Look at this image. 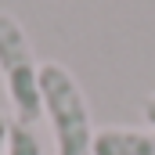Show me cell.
<instances>
[{"mask_svg": "<svg viewBox=\"0 0 155 155\" xmlns=\"http://www.w3.org/2000/svg\"><path fill=\"white\" fill-rule=\"evenodd\" d=\"M7 137H11V119L0 112V155H7Z\"/></svg>", "mask_w": 155, "mask_h": 155, "instance_id": "5b68a950", "label": "cell"}, {"mask_svg": "<svg viewBox=\"0 0 155 155\" xmlns=\"http://www.w3.org/2000/svg\"><path fill=\"white\" fill-rule=\"evenodd\" d=\"M94 155H155V126L152 130L105 126L94 134Z\"/></svg>", "mask_w": 155, "mask_h": 155, "instance_id": "3957f363", "label": "cell"}, {"mask_svg": "<svg viewBox=\"0 0 155 155\" xmlns=\"http://www.w3.org/2000/svg\"><path fill=\"white\" fill-rule=\"evenodd\" d=\"M7 155H43L36 130L25 126V123H15L11 119V137H7Z\"/></svg>", "mask_w": 155, "mask_h": 155, "instance_id": "277c9868", "label": "cell"}, {"mask_svg": "<svg viewBox=\"0 0 155 155\" xmlns=\"http://www.w3.org/2000/svg\"><path fill=\"white\" fill-rule=\"evenodd\" d=\"M40 97H43V112L51 119L54 130V148L58 155H94V123L87 97L79 90L76 76L58 65V61H43L40 65Z\"/></svg>", "mask_w": 155, "mask_h": 155, "instance_id": "6da1fadb", "label": "cell"}, {"mask_svg": "<svg viewBox=\"0 0 155 155\" xmlns=\"http://www.w3.org/2000/svg\"><path fill=\"white\" fill-rule=\"evenodd\" d=\"M144 119H148V123L155 126V94L148 97V101H144Z\"/></svg>", "mask_w": 155, "mask_h": 155, "instance_id": "8992f818", "label": "cell"}, {"mask_svg": "<svg viewBox=\"0 0 155 155\" xmlns=\"http://www.w3.org/2000/svg\"><path fill=\"white\" fill-rule=\"evenodd\" d=\"M0 76L7 87V101L15 108V123L33 126L43 116L40 97V61L25 36L22 22L7 11H0Z\"/></svg>", "mask_w": 155, "mask_h": 155, "instance_id": "7a4b0ae2", "label": "cell"}]
</instances>
